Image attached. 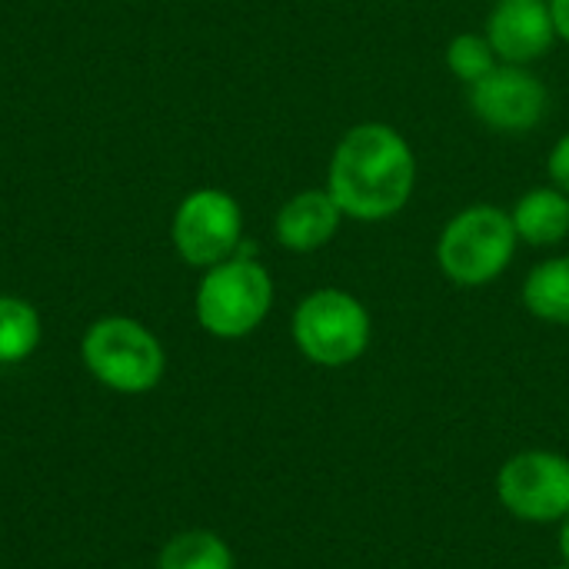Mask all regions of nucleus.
<instances>
[{"instance_id":"nucleus-1","label":"nucleus","mask_w":569,"mask_h":569,"mask_svg":"<svg viewBox=\"0 0 569 569\" xmlns=\"http://www.w3.org/2000/svg\"><path fill=\"white\" fill-rule=\"evenodd\" d=\"M417 183V157L407 137L387 123H357L330 157L327 190L350 220L397 217Z\"/></svg>"},{"instance_id":"nucleus-2","label":"nucleus","mask_w":569,"mask_h":569,"mask_svg":"<svg viewBox=\"0 0 569 569\" xmlns=\"http://www.w3.org/2000/svg\"><path fill=\"white\" fill-rule=\"evenodd\" d=\"M80 360L103 390L120 397H143L167 373V350L157 333L120 313L100 317L83 330Z\"/></svg>"},{"instance_id":"nucleus-3","label":"nucleus","mask_w":569,"mask_h":569,"mask_svg":"<svg viewBox=\"0 0 569 569\" xmlns=\"http://www.w3.org/2000/svg\"><path fill=\"white\" fill-rule=\"evenodd\" d=\"M273 307V277L253 257L233 253L230 260L203 270L193 297V313L203 333L217 340L250 337Z\"/></svg>"},{"instance_id":"nucleus-4","label":"nucleus","mask_w":569,"mask_h":569,"mask_svg":"<svg viewBox=\"0 0 569 569\" xmlns=\"http://www.w3.org/2000/svg\"><path fill=\"white\" fill-rule=\"evenodd\" d=\"M513 217L493 203L460 210L437 240V263L457 287H487L513 263L517 253Z\"/></svg>"},{"instance_id":"nucleus-5","label":"nucleus","mask_w":569,"mask_h":569,"mask_svg":"<svg viewBox=\"0 0 569 569\" xmlns=\"http://www.w3.org/2000/svg\"><path fill=\"white\" fill-rule=\"evenodd\" d=\"M370 313L367 307L337 287H323L307 293L290 320L293 347L317 367L340 370L357 363L370 347Z\"/></svg>"},{"instance_id":"nucleus-6","label":"nucleus","mask_w":569,"mask_h":569,"mask_svg":"<svg viewBox=\"0 0 569 569\" xmlns=\"http://www.w3.org/2000/svg\"><path fill=\"white\" fill-rule=\"evenodd\" d=\"M173 250L183 263L210 270L237 253L243 243L240 203L217 187H200L187 193L170 223Z\"/></svg>"},{"instance_id":"nucleus-7","label":"nucleus","mask_w":569,"mask_h":569,"mask_svg":"<svg viewBox=\"0 0 569 569\" xmlns=\"http://www.w3.org/2000/svg\"><path fill=\"white\" fill-rule=\"evenodd\" d=\"M497 497L520 523L547 527L569 517V460L553 450L513 453L497 473Z\"/></svg>"},{"instance_id":"nucleus-8","label":"nucleus","mask_w":569,"mask_h":569,"mask_svg":"<svg viewBox=\"0 0 569 569\" xmlns=\"http://www.w3.org/2000/svg\"><path fill=\"white\" fill-rule=\"evenodd\" d=\"M547 87L537 73L517 63H500L470 87L473 113L500 133H527L547 113Z\"/></svg>"},{"instance_id":"nucleus-9","label":"nucleus","mask_w":569,"mask_h":569,"mask_svg":"<svg viewBox=\"0 0 569 569\" xmlns=\"http://www.w3.org/2000/svg\"><path fill=\"white\" fill-rule=\"evenodd\" d=\"M487 40L500 63L527 67L550 53L557 27L543 0H500L487 20Z\"/></svg>"},{"instance_id":"nucleus-10","label":"nucleus","mask_w":569,"mask_h":569,"mask_svg":"<svg viewBox=\"0 0 569 569\" xmlns=\"http://www.w3.org/2000/svg\"><path fill=\"white\" fill-rule=\"evenodd\" d=\"M340 220H343V210L337 207L330 190H303L280 207L273 233H277L280 247H287V250L313 253L337 237Z\"/></svg>"},{"instance_id":"nucleus-11","label":"nucleus","mask_w":569,"mask_h":569,"mask_svg":"<svg viewBox=\"0 0 569 569\" xmlns=\"http://www.w3.org/2000/svg\"><path fill=\"white\" fill-rule=\"evenodd\" d=\"M517 237L530 247H557L569 233V193L557 187H537L510 210Z\"/></svg>"},{"instance_id":"nucleus-12","label":"nucleus","mask_w":569,"mask_h":569,"mask_svg":"<svg viewBox=\"0 0 569 569\" xmlns=\"http://www.w3.org/2000/svg\"><path fill=\"white\" fill-rule=\"evenodd\" d=\"M523 307L543 323L569 327V257H550L527 273Z\"/></svg>"},{"instance_id":"nucleus-13","label":"nucleus","mask_w":569,"mask_h":569,"mask_svg":"<svg viewBox=\"0 0 569 569\" xmlns=\"http://www.w3.org/2000/svg\"><path fill=\"white\" fill-rule=\"evenodd\" d=\"M157 569H237V560L220 533L180 530L160 547Z\"/></svg>"},{"instance_id":"nucleus-14","label":"nucleus","mask_w":569,"mask_h":569,"mask_svg":"<svg viewBox=\"0 0 569 569\" xmlns=\"http://www.w3.org/2000/svg\"><path fill=\"white\" fill-rule=\"evenodd\" d=\"M43 340V320L23 297H0V367H17L37 353Z\"/></svg>"},{"instance_id":"nucleus-15","label":"nucleus","mask_w":569,"mask_h":569,"mask_svg":"<svg viewBox=\"0 0 569 569\" xmlns=\"http://www.w3.org/2000/svg\"><path fill=\"white\" fill-rule=\"evenodd\" d=\"M447 67L457 80H463L467 87H473L477 80H483L490 70L500 67V57L493 53L490 40L480 33H460L450 40L447 47Z\"/></svg>"},{"instance_id":"nucleus-16","label":"nucleus","mask_w":569,"mask_h":569,"mask_svg":"<svg viewBox=\"0 0 569 569\" xmlns=\"http://www.w3.org/2000/svg\"><path fill=\"white\" fill-rule=\"evenodd\" d=\"M547 170H550V180L557 183V190L569 193V133H563V137L557 140V147L550 150Z\"/></svg>"},{"instance_id":"nucleus-17","label":"nucleus","mask_w":569,"mask_h":569,"mask_svg":"<svg viewBox=\"0 0 569 569\" xmlns=\"http://www.w3.org/2000/svg\"><path fill=\"white\" fill-rule=\"evenodd\" d=\"M550 17H553L557 37L569 43V0H550Z\"/></svg>"},{"instance_id":"nucleus-18","label":"nucleus","mask_w":569,"mask_h":569,"mask_svg":"<svg viewBox=\"0 0 569 569\" xmlns=\"http://www.w3.org/2000/svg\"><path fill=\"white\" fill-rule=\"evenodd\" d=\"M557 547H560V560L563 567H569V517L560 520V537H557Z\"/></svg>"},{"instance_id":"nucleus-19","label":"nucleus","mask_w":569,"mask_h":569,"mask_svg":"<svg viewBox=\"0 0 569 569\" xmlns=\"http://www.w3.org/2000/svg\"><path fill=\"white\" fill-rule=\"evenodd\" d=\"M550 569H569V567H563V563H560V567H550Z\"/></svg>"}]
</instances>
